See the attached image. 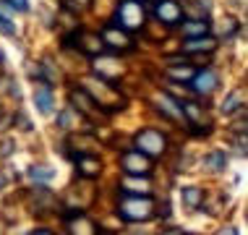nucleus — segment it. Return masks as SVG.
I'll use <instances>...</instances> for the list:
<instances>
[{
	"mask_svg": "<svg viewBox=\"0 0 248 235\" xmlns=\"http://www.w3.org/2000/svg\"><path fill=\"white\" fill-rule=\"evenodd\" d=\"M144 24V8L139 0H123L115 11V26L123 31H133V29H141Z\"/></svg>",
	"mask_w": 248,
	"mask_h": 235,
	"instance_id": "nucleus-1",
	"label": "nucleus"
},
{
	"mask_svg": "<svg viewBox=\"0 0 248 235\" xmlns=\"http://www.w3.org/2000/svg\"><path fill=\"white\" fill-rule=\"evenodd\" d=\"M154 204L146 196H128L120 201V217L131 219V222H144V219L152 217Z\"/></svg>",
	"mask_w": 248,
	"mask_h": 235,
	"instance_id": "nucleus-2",
	"label": "nucleus"
},
{
	"mask_svg": "<svg viewBox=\"0 0 248 235\" xmlns=\"http://www.w3.org/2000/svg\"><path fill=\"white\" fill-rule=\"evenodd\" d=\"M136 152H141L144 157H159L165 152V136L154 128H146L136 136Z\"/></svg>",
	"mask_w": 248,
	"mask_h": 235,
	"instance_id": "nucleus-3",
	"label": "nucleus"
},
{
	"mask_svg": "<svg viewBox=\"0 0 248 235\" xmlns=\"http://www.w3.org/2000/svg\"><path fill=\"white\" fill-rule=\"evenodd\" d=\"M123 167L131 175H146V172H149V157H144L141 152L133 149L128 154H123Z\"/></svg>",
	"mask_w": 248,
	"mask_h": 235,
	"instance_id": "nucleus-4",
	"label": "nucleus"
},
{
	"mask_svg": "<svg viewBox=\"0 0 248 235\" xmlns=\"http://www.w3.org/2000/svg\"><path fill=\"white\" fill-rule=\"evenodd\" d=\"M154 13H157L159 21H165V24H178L180 18H183V11H180V5L175 0H159Z\"/></svg>",
	"mask_w": 248,
	"mask_h": 235,
	"instance_id": "nucleus-5",
	"label": "nucleus"
},
{
	"mask_svg": "<svg viewBox=\"0 0 248 235\" xmlns=\"http://www.w3.org/2000/svg\"><path fill=\"white\" fill-rule=\"evenodd\" d=\"M193 92H199V94H209L214 92V86L219 84V78H217V73L209 71V68H204V71H199V73H193Z\"/></svg>",
	"mask_w": 248,
	"mask_h": 235,
	"instance_id": "nucleus-6",
	"label": "nucleus"
},
{
	"mask_svg": "<svg viewBox=\"0 0 248 235\" xmlns=\"http://www.w3.org/2000/svg\"><path fill=\"white\" fill-rule=\"evenodd\" d=\"M68 233L71 235H97V225L92 222L89 217H84V214H73L68 219Z\"/></svg>",
	"mask_w": 248,
	"mask_h": 235,
	"instance_id": "nucleus-7",
	"label": "nucleus"
},
{
	"mask_svg": "<svg viewBox=\"0 0 248 235\" xmlns=\"http://www.w3.org/2000/svg\"><path fill=\"white\" fill-rule=\"evenodd\" d=\"M34 102H37V110L42 112V115H50L52 112V89L50 86H37Z\"/></svg>",
	"mask_w": 248,
	"mask_h": 235,
	"instance_id": "nucleus-8",
	"label": "nucleus"
},
{
	"mask_svg": "<svg viewBox=\"0 0 248 235\" xmlns=\"http://www.w3.org/2000/svg\"><path fill=\"white\" fill-rule=\"evenodd\" d=\"M11 11H13V5L8 0H0V29H3L5 34H16V26L11 21Z\"/></svg>",
	"mask_w": 248,
	"mask_h": 235,
	"instance_id": "nucleus-9",
	"label": "nucleus"
},
{
	"mask_svg": "<svg viewBox=\"0 0 248 235\" xmlns=\"http://www.w3.org/2000/svg\"><path fill=\"white\" fill-rule=\"evenodd\" d=\"M183 50L186 52H212L214 42L209 37H193V39H188V42L183 45Z\"/></svg>",
	"mask_w": 248,
	"mask_h": 235,
	"instance_id": "nucleus-10",
	"label": "nucleus"
},
{
	"mask_svg": "<svg viewBox=\"0 0 248 235\" xmlns=\"http://www.w3.org/2000/svg\"><path fill=\"white\" fill-rule=\"evenodd\" d=\"M180 29H183V34L188 37V39H193V37H206V34H209V24H206V21H186Z\"/></svg>",
	"mask_w": 248,
	"mask_h": 235,
	"instance_id": "nucleus-11",
	"label": "nucleus"
},
{
	"mask_svg": "<svg viewBox=\"0 0 248 235\" xmlns=\"http://www.w3.org/2000/svg\"><path fill=\"white\" fill-rule=\"evenodd\" d=\"M105 39H107V45H112L115 50H125V47H128V34H125L123 29H107Z\"/></svg>",
	"mask_w": 248,
	"mask_h": 235,
	"instance_id": "nucleus-12",
	"label": "nucleus"
},
{
	"mask_svg": "<svg viewBox=\"0 0 248 235\" xmlns=\"http://www.w3.org/2000/svg\"><path fill=\"white\" fill-rule=\"evenodd\" d=\"M159 110L170 112L172 118H180V120H186V112H183V107H178V105H175V99H172V97H167V94H159Z\"/></svg>",
	"mask_w": 248,
	"mask_h": 235,
	"instance_id": "nucleus-13",
	"label": "nucleus"
},
{
	"mask_svg": "<svg viewBox=\"0 0 248 235\" xmlns=\"http://www.w3.org/2000/svg\"><path fill=\"white\" fill-rule=\"evenodd\" d=\"M26 175H29L31 180H52V175H55V170L52 167H45V165H31L29 170H26Z\"/></svg>",
	"mask_w": 248,
	"mask_h": 235,
	"instance_id": "nucleus-14",
	"label": "nucleus"
},
{
	"mask_svg": "<svg viewBox=\"0 0 248 235\" xmlns=\"http://www.w3.org/2000/svg\"><path fill=\"white\" fill-rule=\"evenodd\" d=\"M78 170L84 172V175H97L99 172V162L92 157H78Z\"/></svg>",
	"mask_w": 248,
	"mask_h": 235,
	"instance_id": "nucleus-15",
	"label": "nucleus"
},
{
	"mask_svg": "<svg viewBox=\"0 0 248 235\" xmlns=\"http://www.w3.org/2000/svg\"><path fill=\"white\" fill-rule=\"evenodd\" d=\"M238 102H243V94H240V92H232L230 97L225 99V105H222V112H225V115H230V112L238 107Z\"/></svg>",
	"mask_w": 248,
	"mask_h": 235,
	"instance_id": "nucleus-16",
	"label": "nucleus"
},
{
	"mask_svg": "<svg viewBox=\"0 0 248 235\" xmlns=\"http://www.w3.org/2000/svg\"><path fill=\"white\" fill-rule=\"evenodd\" d=\"M183 199H186V206H196L199 201H201V193H199V188H183Z\"/></svg>",
	"mask_w": 248,
	"mask_h": 235,
	"instance_id": "nucleus-17",
	"label": "nucleus"
},
{
	"mask_svg": "<svg viewBox=\"0 0 248 235\" xmlns=\"http://www.w3.org/2000/svg\"><path fill=\"white\" fill-rule=\"evenodd\" d=\"M206 165H209V170H222L225 167V154L222 152H214L206 157Z\"/></svg>",
	"mask_w": 248,
	"mask_h": 235,
	"instance_id": "nucleus-18",
	"label": "nucleus"
},
{
	"mask_svg": "<svg viewBox=\"0 0 248 235\" xmlns=\"http://www.w3.org/2000/svg\"><path fill=\"white\" fill-rule=\"evenodd\" d=\"M170 76L172 78H180V81H186V78H193V71L191 68H170Z\"/></svg>",
	"mask_w": 248,
	"mask_h": 235,
	"instance_id": "nucleus-19",
	"label": "nucleus"
},
{
	"mask_svg": "<svg viewBox=\"0 0 248 235\" xmlns=\"http://www.w3.org/2000/svg\"><path fill=\"white\" fill-rule=\"evenodd\" d=\"M5 180H13V172H11V170H3V172H0V188H3Z\"/></svg>",
	"mask_w": 248,
	"mask_h": 235,
	"instance_id": "nucleus-20",
	"label": "nucleus"
},
{
	"mask_svg": "<svg viewBox=\"0 0 248 235\" xmlns=\"http://www.w3.org/2000/svg\"><path fill=\"white\" fill-rule=\"evenodd\" d=\"M219 235H238V230H235V227H227V230H222Z\"/></svg>",
	"mask_w": 248,
	"mask_h": 235,
	"instance_id": "nucleus-21",
	"label": "nucleus"
},
{
	"mask_svg": "<svg viewBox=\"0 0 248 235\" xmlns=\"http://www.w3.org/2000/svg\"><path fill=\"white\" fill-rule=\"evenodd\" d=\"M31 235H52L50 230H37V233H31Z\"/></svg>",
	"mask_w": 248,
	"mask_h": 235,
	"instance_id": "nucleus-22",
	"label": "nucleus"
}]
</instances>
